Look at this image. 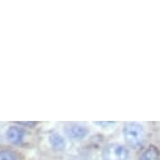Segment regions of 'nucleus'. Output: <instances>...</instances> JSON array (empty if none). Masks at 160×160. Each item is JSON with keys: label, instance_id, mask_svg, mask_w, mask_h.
I'll return each instance as SVG.
<instances>
[{"label": "nucleus", "instance_id": "obj_1", "mask_svg": "<svg viewBox=\"0 0 160 160\" xmlns=\"http://www.w3.org/2000/svg\"><path fill=\"white\" fill-rule=\"evenodd\" d=\"M124 138L131 148L140 149L145 140V131L141 125L136 122H128L124 126Z\"/></svg>", "mask_w": 160, "mask_h": 160}, {"label": "nucleus", "instance_id": "obj_2", "mask_svg": "<svg viewBox=\"0 0 160 160\" xmlns=\"http://www.w3.org/2000/svg\"><path fill=\"white\" fill-rule=\"evenodd\" d=\"M128 156H129L128 149L120 144L107 145L102 151L103 160H126Z\"/></svg>", "mask_w": 160, "mask_h": 160}, {"label": "nucleus", "instance_id": "obj_3", "mask_svg": "<svg viewBox=\"0 0 160 160\" xmlns=\"http://www.w3.org/2000/svg\"><path fill=\"white\" fill-rule=\"evenodd\" d=\"M66 132L67 135L72 139V140H82L87 134V129L82 125H78V124H71V125H67L66 128Z\"/></svg>", "mask_w": 160, "mask_h": 160}, {"label": "nucleus", "instance_id": "obj_4", "mask_svg": "<svg viewBox=\"0 0 160 160\" xmlns=\"http://www.w3.org/2000/svg\"><path fill=\"white\" fill-rule=\"evenodd\" d=\"M23 136H24V131L20 129V128H17V126H12L9 128V130L7 131V138L10 142L13 144H19L22 142L23 140Z\"/></svg>", "mask_w": 160, "mask_h": 160}, {"label": "nucleus", "instance_id": "obj_5", "mask_svg": "<svg viewBox=\"0 0 160 160\" xmlns=\"http://www.w3.org/2000/svg\"><path fill=\"white\" fill-rule=\"evenodd\" d=\"M49 142L53 146V149H56V150H64V148H66L64 139L59 134H56V132L49 135Z\"/></svg>", "mask_w": 160, "mask_h": 160}, {"label": "nucleus", "instance_id": "obj_6", "mask_svg": "<svg viewBox=\"0 0 160 160\" xmlns=\"http://www.w3.org/2000/svg\"><path fill=\"white\" fill-rule=\"evenodd\" d=\"M139 160H160V152L155 146H150L142 152Z\"/></svg>", "mask_w": 160, "mask_h": 160}, {"label": "nucleus", "instance_id": "obj_7", "mask_svg": "<svg viewBox=\"0 0 160 160\" xmlns=\"http://www.w3.org/2000/svg\"><path fill=\"white\" fill-rule=\"evenodd\" d=\"M0 160H18V158L10 150H0Z\"/></svg>", "mask_w": 160, "mask_h": 160}, {"label": "nucleus", "instance_id": "obj_8", "mask_svg": "<svg viewBox=\"0 0 160 160\" xmlns=\"http://www.w3.org/2000/svg\"><path fill=\"white\" fill-rule=\"evenodd\" d=\"M20 125H27V126H34L35 122H19Z\"/></svg>", "mask_w": 160, "mask_h": 160}, {"label": "nucleus", "instance_id": "obj_9", "mask_svg": "<svg viewBox=\"0 0 160 160\" xmlns=\"http://www.w3.org/2000/svg\"><path fill=\"white\" fill-rule=\"evenodd\" d=\"M71 160H74V159H71Z\"/></svg>", "mask_w": 160, "mask_h": 160}]
</instances>
